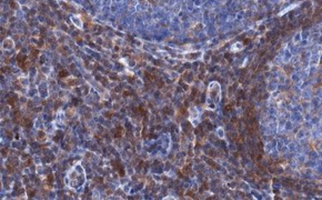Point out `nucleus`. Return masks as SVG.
I'll use <instances>...</instances> for the list:
<instances>
[{
    "mask_svg": "<svg viewBox=\"0 0 322 200\" xmlns=\"http://www.w3.org/2000/svg\"><path fill=\"white\" fill-rule=\"evenodd\" d=\"M220 96V86L217 82H211L208 89V98L211 100H219Z\"/></svg>",
    "mask_w": 322,
    "mask_h": 200,
    "instance_id": "nucleus-2",
    "label": "nucleus"
},
{
    "mask_svg": "<svg viewBox=\"0 0 322 200\" xmlns=\"http://www.w3.org/2000/svg\"><path fill=\"white\" fill-rule=\"evenodd\" d=\"M84 171L83 168L81 167V164H77L72 169L68 172L67 177H66V185L70 188H74V189H78L80 186H82L84 184Z\"/></svg>",
    "mask_w": 322,
    "mask_h": 200,
    "instance_id": "nucleus-1",
    "label": "nucleus"
}]
</instances>
